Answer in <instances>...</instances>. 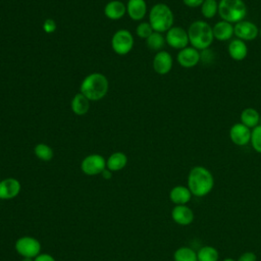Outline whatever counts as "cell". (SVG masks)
Listing matches in <instances>:
<instances>
[{
	"mask_svg": "<svg viewBox=\"0 0 261 261\" xmlns=\"http://www.w3.org/2000/svg\"><path fill=\"white\" fill-rule=\"evenodd\" d=\"M214 187V177L209 169L198 165L193 167L188 175V188L196 197L208 195Z\"/></svg>",
	"mask_w": 261,
	"mask_h": 261,
	"instance_id": "cell-1",
	"label": "cell"
},
{
	"mask_svg": "<svg viewBox=\"0 0 261 261\" xmlns=\"http://www.w3.org/2000/svg\"><path fill=\"white\" fill-rule=\"evenodd\" d=\"M189 43L197 50H206L214 41L212 27L204 20L193 21L188 29Z\"/></svg>",
	"mask_w": 261,
	"mask_h": 261,
	"instance_id": "cell-2",
	"label": "cell"
},
{
	"mask_svg": "<svg viewBox=\"0 0 261 261\" xmlns=\"http://www.w3.org/2000/svg\"><path fill=\"white\" fill-rule=\"evenodd\" d=\"M109 84L107 77L99 72L87 75L81 84V93L90 101H98L105 97L108 92Z\"/></svg>",
	"mask_w": 261,
	"mask_h": 261,
	"instance_id": "cell-3",
	"label": "cell"
},
{
	"mask_svg": "<svg viewBox=\"0 0 261 261\" xmlns=\"http://www.w3.org/2000/svg\"><path fill=\"white\" fill-rule=\"evenodd\" d=\"M149 23L154 32L164 33L173 27V13L170 7L164 3L152 6L149 12Z\"/></svg>",
	"mask_w": 261,
	"mask_h": 261,
	"instance_id": "cell-4",
	"label": "cell"
},
{
	"mask_svg": "<svg viewBox=\"0 0 261 261\" xmlns=\"http://www.w3.org/2000/svg\"><path fill=\"white\" fill-rule=\"evenodd\" d=\"M218 15L222 20L237 23L245 19L247 6L243 0H220L218 2Z\"/></svg>",
	"mask_w": 261,
	"mask_h": 261,
	"instance_id": "cell-5",
	"label": "cell"
},
{
	"mask_svg": "<svg viewBox=\"0 0 261 261\" xmlns=\"http://www.w3.org/2000/svg\"><path fill=\"white\" fill-rule=\"evenodd\" d=\"M111 47L118 55H125L134 47V37L129 31L121 29L114 33L111 39Z\"/></svg>",
	"mask_w": 261,
	"mask_h": 261,
	"instance_id": "cell-6",
	"label": "cell"
},
{
	"mask_svg": "<svg viewBox=\"0 0 261 261\" xmlns=\"http://www.w3.org/2000/svg\"><path fill=\"white\" fill-rule=\"evenodd\" d=\"M15 251L23 258H35L41 253L40 242L30 236L19 238L14 245Z\"/></svg>",
	"mask_w": 261,
	"mask_h": 261,
	"instance_id": "cell-7",
	"label": "cell"
},
{
	"mask_svg": "<svg viewBox=\"0 0 261 261\" xmlns=\"http://www.w3.org/2000/svg\"><path fill=\"white\" fill-rule=\"evenodd\" d=\"M106 168V160L100 154H91L85 157L81 163L82 171L87 175L101 174Z\"/></svg>",
	"mask_w": 261,
	"mask_h": 261,
	"instance_id": "cell-8",
	"label": "cell"
},
{
	"mask_svg": "<svg viewBox=\"0 0 261 261\" xmlns=\"http://www.w3.org/2000/svg\"><path fill=\"white\" fill-rule=\"evenodd\" d=\"M165 41L171 48L181 50L189 44L188 31L181 27H172L166 32Z\"/></svg>",
	"mask_w": 261,
	"mask_h": 261,
	"instance_id": "cell-9",
	"label": "cell"
},
{
	"mask_svg": "<svg viewBox=\"0 0 261 261\" xmlns=\"http://www.w3.org/2000/svg\"><path fill=\"white\" fill-rule=\"evenodd\" d=\"M233 32L238 39L243 41H252L259 36L258 27L250 20H241L233 25Z\"/></svg>",
	"mask_w": 261,
	"mask_h": 261,
	"instance_id": "cell-10",
	"label": "cell"
},
{
	"mask_svg": "<svg viewBox=\"0 0 261 261\" xmlns=\"http://www.w3.org/2000/svg\"><path fill=\"white\" fill-rule=\"evenodd\" d=\"M177 63L186 68H191L196 66L201 61V53L194 47H186L176 55Z\"/></svg>",
	"mask_w": 261,
	"mask_h": 261,
	"instance_id": "cell-11",
	"label": "cell"
},
{
	"mask_svg": "<svg viewBox=\"0 0 261 261\" xmlns=\"http://www.w3.org/2000/svg\"><path fill=\"white\" fill-rule=\"evenodd\" d=\"M251 128H249L242 122H238L231 125L229 129V138L234 145L241 147L246 146L251 141Z\"/></svg>",
	"mask_w": 261,
	"mask_h": 261,
	"instance_id": "cell-12",
	"label": "cell"
},
{
	"mask_svg": "<svg viewBox=\"0 0 261 261\" xmlns=\"http://www.w3.org/2000/svg\"><path fill=\"white\" fill-rule=\"evenodd\" d=\"M20 182L13 177H7L0 181V199L10 200L18 196L20 193Z\"/></svg>",
	"mask_w": 261,
	"mask_h": 261,
	"instance_id": "cell-13",
	"label": "cell"
},
{
	"mask_svg": "<svg viewBox=\"0 0 261 261\" xmlns=\"http://www.w3.org/2000/svg\"><path fill=\"white\" fill-rule=\"evenodd\" d=\"M153 69L158 74L168 73L173 65V60L171 55L166 51H158L153 58Z\"/></svg>",
	"mask_w": 261,
	"mask_h": 261,
	"instance_id": "cell-14",
	"label": "cell"
},
{
	"mask_svg": "<svg viewBox=\"0 0 261 261\" xmlns=\"http://www.w3.org/2000/svg\"><path fill=\"white\" fill-rule=\"evenodd\" d=\"M173 221L179 225H189L194 220V212L187 205H175L171 210Z\"/></svg>",
	"mask_w": 261,
	"mask_h": 261,
	"instance_id": "cell-15",
	"label": "cell"
},
{
	"mask_svg": "<svg viewBox=\"0 0 261 261\" xmlns=\"http://www.w3.org/2000/svg\"><path fill=\"white\" fill-rule=\"evenodd\" d=\"M213 37L217 41H228L231 39V37L234 35L233 32V25L230 22H227L225 20H219L212 27Z\"/></svg>",
	"mask_w": 261,
	"mask_h": 261,
	"instance_id": "cell-16",
	"label": "cell"
},
{
	"mask_svg": "<svg viewBox=\"0 0 261 261\" xmlns=\"http://www.w3.org/2000/svg\"><path fill=\"white\" fill-rule=\"evenodd\" d=\"M126 12L133 20H141L147 13V4L145 0H128Z\"/></svg>",
	"mask_w": 261,
	"mask_h": 261,
	"instance_id": "cell-17",
	"label": "cell"
},
{
	"mask_svg": "<svg viewBox=\"0 0 261 261\" xmlns=\"http://www.w3.org/2000/svg\"><path fill=\"white\" fill-rule=\"evenodd\" d=\"M228 54L231 59L236 61H241L245 59L248 55V47L245 43V41L240 39H233L229 42L227 47Z\"/></svg>",
	"mask_w": 261,
	"mask_h": 261,
	"instance_id": "cell-18",
	"label": "cell"
},
{
	"mask_svg": "<svg viewBox=\"0 0 261 261\" xmlns=\"http://www.w3.org/2000/svg\"><path fill=\"white\" fill-rule=\"evenodd\" d=\"M193 194L186 186H175L169 193L170 201L175 205H186L192 199Z\"/></svg>",
	"mask_w": 261,
	"mask_h": 261,
	"instance_id": "cell-19",
	"label": "cell"
},
{
	"mask_svg": "<svg viewBox=\"0 0 261 261\" xmlns=\"http://www.w3.org/2000/svg\"><path fill=\"white\" fill-rule=\"evenodd\" d=\"M126 12V6L123 2L118 0H112L108 2L104 7V14L111 20H117L121 18Z\"/></svg>",
	"mask_w": 261,
	"mask_h": 261,
	"instance_id": "cell-20",
	"label": "cell"
},
{
	"mask_svg": "<svg viewBox=\"0 0 261 261\" xmlns=\"http://www.w3.org/2000/svg\"><path fill=\"white\" fill-rule=\"evenodd\" d=\"M240 119L243 124L253 129L260 123V113L255 108L248 107L243 109L240 115Z\"/></svg>",
	"mask_w": 261,
	"mask_h": 261,
	"instance_id": "cell-21",
	"label": "cell"
},
{
	"mask_svg": "<svg viewBox=\"0 0 261 261\" xmlns=\"http://www.w3.org/2000/svg\"><path fill=\"white\" fill-rule=\"evenodd\" d=\"M127 163V157L122 152L112 153L106 160V168L110 171H119L125 167Z\"/></svg>",
	"mask_w": 261,
	"mask_h": 261,
	"instance_id": "cell-22",
	"label": "cell"
},
{
	"mask_svg": "<svg viewBox=\"0 0 261 261\" xmlns=\"http://www.w3.org/2000/svg\"><path fill=\"white\" fill-rule=\"evenodd\" d=\"M70 106H71L72 112L81 116L88 112L90 108V100L80 92L73 96Z\"/></svg>",
	"mask_w": 261,
	"mask_h": 261,
	"instance_id": "cell-23",
	"label": "cell"
},
{
	"mask_svg": "<svg viewBox=\"0 0 261 261\" xmlns=\"http://www.w3.org/2000/svg\"><path fill=\"white\" fill-rule=\"evenodd\" d=\"M166 41L165 37L158 32H153L147 39L146 44L149 49L154 51H161V49L164 47Z\"/></svg>",
	"mask_w": 261,
	"mask_h": 261,
	"instance_id": "cell-24",
	"label": "cell"
},
{
	"mask_svg": "<svg viewBox=\"0 0 261 261\" xmlns=\"http://www.w3.org/2000/svg\"><path fill=\"white\" fill-rule=\"evenodd\" d=\"M198 261H218L219 253L212 246H204L197 252Z\"/></svg>",
	"mask_w": 261,
	"mask_h": 261,
	"instance_id": "cell-25",
	"label": "cell"
},
{
	"mask_svg": "<svg viewBox=\"0 0 261 261\" xmlns=\"http://www.w3.org/2000/svg\"><path fill=\"white\" fill-rule=\"evenodd\" d=\"M174 261H198L197 253L189 247H180L173 254Z\"/></svg>",
	"mask_w": 261,
	"mask_h": 261,
	"instance_id": "cell-26",
	"label": "cell"
},
{
	"mask_svg": "<svg viewBox=\"0 0 261 261\" xmlns=\"http://www.w3.org/2000/svg\"><path fill=\"white\" fill-rule=\"evenodd\" d=\"M200 8L201 13L205 18H213L218 14V2L216 0H204Z\"/></svg>",
	"mask_w": 261,
	"mask_h": 261,
	"instance_id": "cell-27",
	"label": "cell"
},
{
	"mask_svg": "<svg viewBox=\"0 0 261 261\" xmlns=\"http://www.w3.org/2000/svg\"><path fill=\"white\" fill-rule=\"evenodd\" d=\"M35 155L42 161H50L53 158V150L50 146L40 143L34 148Z\"/></svg>",
	"mask_w": 261,
	"mask_h": 261,
	"instance_id": "cell-28",
	"label": "cell"
},
{
	"mask_svg": "<svg viewBox=\"0 0 261 261\" xmlns=\"http://www.w3.org/2000/svg\"><path fill=\"white\" fill-rule=\"evenodd\" d=\"M253 149L261 154V124L254 127L251 132V141H250Z\"/></svg>",
	"mask_w": 261,
	"mask_h": 261,
	"instance_id": "cell-29",
	"label": "cell"
},
{
	"mask_svg": "<svg viewBox=\"0 0 261 261\" xmlns=\"http://www.w3.org/2000/svg\"><path fill=\"white\" fill-rule=\"evenodd\" d=\"M153 32L154 31H153L151 24L146 21L141 22L136 29V33H137L138 37H140L141 39H147Z\"/></svg>",
	"mask_w": 261,
	"mask_h": 261,
	"instance_id": "cell-30",
	"label": "cell"
},
{
	"mask_svg": "<svg viewBox=\"0 0 261 261\" xmlns=\"http://www.w3.org/2000/svg\"><path fill=\"white\" fill-rule=\"evenodd\" d=\"M43 30L45 33L47 34H51V33H54L55 30H56V22L51 19V18H48L44 21L43 23Z\"/></svg>",
	"mask_w": 261,
	"mask_h": 261,
	"instance_id": "cell-31",
	"label": "cell"
},
{
	"mask_svg": "<svg viewBox=\"0 0 261 261\" xmlns=\"http://www.w3.org/2000/svg\"><path fill=\"white\" fill-rule=\"evenodd\" d=\"M237 261H257V256L253 252H245L239 257Z\"/></svg>",
	"mask_w": 261,
	"mask_h": 261,
	"instance_id": "cell-32",
	"label": "cell"
},
{
	"mask_svg": "<svg viewBox=\"0 0 261 261\" xmlns=\"http://www.w3.org/2000/svg\"><path fill=\"white\" fill-rule=\"evenodd\" d=\"M34 261H55V258L47 253H40L37 257L34 258Z\"/></svg>",
	"mask_w": 261,
	"mask_h": 261,
	"instance_id": "cell-33",
	"label": "cell"
},
{
	"mask_svg": "<svg viewBox=\"0 0 261 261\" xmlns=\"http://www.w3.org/2000/svg\"><path fill=\"white\" fill-rule=\"evenodd\" d=\"M182 2L188 7L196 8V7H201L204 0H182Z\"/></svg>",
	"mask_w": 261,
	"mask_h": 261,
	"instance_id": "cell-34",
	"label": "cell"
},
{
	"mask_svg": "<svg viewBox=\"0 0 261 261\" xmlns=\"http://www.w3.org/2000/svg\"><path fill=\"white\" fill-rule=\"evenodd\" d=\"M101 174H102L103 178H105V179H110L111 176H112V171H110L108 168H105V169L102 171Z\"/></svg>",
	"mask_w": 261,
	"mask_h": 261,
	"instance_id": "cell-35",
	"label": "cell"
},
{
	"mask_svg": "<svg viewBox=\"0 0 261 261\" xmlns=\"http://www.w3.org/2000/svg\"><path fill=\"white\" fill-rule=\"evenodd\" d=\"M22 261H34L33 258H23Z\"/></svg>",
	"mask_w": 261,
	"mask_h": 261,
	"instance_id": "cell-36",
	"label": "cell"
},
{
	"mask_svg": "<svg viewBox=\"0 0 261 261\" xmlns=\"http://www.w3.org/2000/svg\"><path fill=\"white\" fill-rule=\"evenodd\" d=\"M222 261H236V260L232 259V258H225V259H223Z\"/></svg>",
	"mask_w": 261,
	"mask_h": 261,
	"instance_id": "cell-37",
	"label": "cell"
},
{
	"mask_svg": "<svg viewBox=\"0 0 261 261\" xmlns=\"http://www.w3.org/2000/svg\"><path fill=\"white\" fill-rule=\"evenodd\" d=\"M259 36H260V37H261V28H260V29H259Z\"/></svg>",
	"mask_w": 261,
	"mask_h": 261,
	"instance_id": "cell-38",
	"label": "cell"
},
{
	"mask_svg": "<svg viewBox=\"0 0 261 261\" xmlns=\"http://www.w3.org/2000/svg\"><path fill=\"white\" fill-rule=\"evenodd\" d=\"M259 124H261V115H260V123Z\"/></svg>",
	"mask_w": 261,
	"mask_h": 261,
	"instance_id": "cell-39",
	"label": "cell"
}]
</instances>
